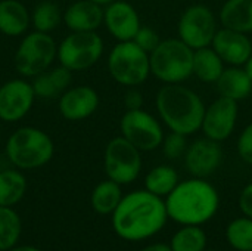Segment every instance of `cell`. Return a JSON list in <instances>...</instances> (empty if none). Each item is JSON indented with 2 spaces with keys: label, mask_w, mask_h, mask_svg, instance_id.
I'll return each instance as SVG.
<instances>
[{
  "label": "cell",
  "mask_w": 252,
  "mask_h": 251,
  "mask_svg": "<svg viewBox=\"0 0 252 251\" xmlns=\"http://www.w3.org/2000/svg\"><path fill=\"white\" fill-rule=\"evenodd\" d=\"M167 216V207L158 195L137 191L120 201L114 212V229L124 240L139 241L158 232Z\"/></svg>",
  "instance_id": "cell-1"
},
{
  "label": "cell",
  "mask_w": 252,
  "mask_h": 251,
  "mask_svg": "<svg viewBox=\"0 0 252 251\" xmlns=\"http://www.w3.org/2000/svg\"><path fill=\"white\" fill-rule=\"evenodd\" d=\"M217 89L221 96L241 101L245 99L252 90V80L247 71H242L239 68H229L221 72V75L217 80Z\"/></svg>",
  "instance_id": "cell-21"
},
{
  "label": "cell",
  "mask_w": 252,
  "mask_h": 251,
  "mask_svg": "<svg viewBox=\"0 0 252 251\" xmlns=\"http://www.w3.org/2000/svg\"><path fill=\"white\" fill-rule=\"evenodd\" d=\"M217 33L214 13L202 6H190L180 18L179 22V36L189 47L201 49L213 43V38Z\"/></svg>",
  "instance_id": "cell-11"
},
{
  "label": "cell",
  "mask_w": 252,
  "mask_h": 251,
  "mask_svg": "<svg viewBox=\"0 0 252 251\" xmlns=\"http://www.w3.org/2000/svg\"><path fill=\"white\" fill-rule=\"evenodd\" d=\"M62 22L71 33L96 31L103 22V9L90 0H77L65 9Z\"/></svg>",
  "instance_id": "cell-18"
},
{
  "label": "cell",
  "mask_w": 252,
  "mask_h": 251,
  "mask_svg": "<svg viewBox=\"0 0 252 251\" xmlns=\"http://www.w3.org/2000/svg\"><path fill=\"white\" fill-rule=\"evenodd\" d=\"M10 251H40L37 250V249H34V247H18V249H13V250Z\"/></svg>",
  "instance_id": "cell-39"
},
{
  "label": "cell",
  "mask_w": 252,
  "mask_h": 251,
  "mask_svg": "<svg viewBox=\"0 0 252 251\" xmlns=\"http://www.w3.org/2000/svg\"><path fill=\"white\" fill-rule=\"evenodd\" d=\"M207 244L205 234L196 228L195 225H189L188 228L179 231L173 241L171 250L173 251H204Z\"/></svg>",
  "instance_id": "cell-29"
},
{
  "label": "cell",
  "mask_w": 252,
  "mask_h": 251,
  "mask_svg": "<svg viewBox=\"0 0 252 251\" xmlns=\"http://www.w3.org/2000/svg\"><path fill=\"white\" fill-rule=\"evenodd\" d=\"M177 186V173L168 166H159L146 176V188L155 195H167Z\"/></svg>",
  "instance_id": "cell-27"
},
{
  "label": "cell",
  "mask_w": 252,
  "mask_h": 251,
  "mask_svg": "<svg viewBox=\"0 0 252 251\" xmlns=\"http://www.w3.org/2000/svg\"><path fill=\"white\" fill-rule=\"evenodd\" d=\"M27 180L18 170L0 172V206L12 207L19 203L25 194Z\"/></svg>",
  "instance_id": "cell-24"
},
{
  "label": "cell",
  "mask_w": 252,
  "mask_h": 251,
  "mask_svg": "<svg viewBox=\"0 0 252 251\" xmlns=\"http://www.w3.org/2000/svg\"><path fill=\"white\" fill-rule=\"evenodd\" d=\"M213 47L223 61L233 65L245 64L252 55V44L245 33L226 27L216 33Z\"/></svg>",
  "instance_id": "cell-16"
},
{
  "label": "cell",
  "mask_w": 252,
  "mask_h": 251,
  "mask_svg": "<svg viewBox=\"0 0 252 251\" xmlns=\"http://www.w3.org/2000/svg\"><path fill=\"white\" fill-rule=\"evenodd\" d=\"M220 21L226 28L251 33L252 0H229L220 12Z\"/></svg>",
  "instance_id": "cell-22"
},
{
  "label": "cell",
  "mask_w": 252,
  "mask_h": 251,
  "mask_svg": "<svg viewBox=\"0 0 252 251\" xmlns=\"http://www.w3.org/2000/svg\"><path fill=\"white\" fill-rule=\"evenodd\" d=\"M238 118V102L229 98H219L207 109L202 121V130L207 138L213 141L227 139L236 124Z\"/></svg>",
  "instance_id": "cell-13"
},
{
  "label": "cell",
  "mask_w": 252,
  "mask_h": 251,
  "mask_svg": "<svg viewBox=\"0 0 252 251\" xmlns=\"http://www.w3.org/2000/svg\"><path fill=\"white\" fill-rule=\"evenodd\" d=\"M157 107L164 123L176 133L192 135L202 127L205 107L201 98L177 83H170L157 95Z\"/></svg>",
  "instance_id": "cell-2"
},
{
  "label": "cell",
  "mask_w": 252,
  "mask_h": 251,
  "mask_svg": "<svg viewBox=\"0 0 252 251\" xmlns=\"http://www.w3.org/2000/svg\"><path fill=\"white\" fill-rule=\"evenodd\" d=\"M63 13L53 1H40L31 12V25L35 31L50 34L62 22Z\"/></svg>",
  "instance_id": "cell-26"
},
{
  "label": "cell",
  "mask_w": 252,
  "mask_h": 251,
  "mask_svg": "<svg viewBox=\"0 0 252 251\" xmlns=\"http://www.w3.org/2000/svg\"><path fill=\"white\" fill-rule=\"evenodd\" d=\"M35 93L32 84L22 78H12L0 86V120L16 123L32 108Z\"/></svg>",
  "instance_id": "cell-12"
},
{
  "label": "cell",
  "mask_w": 252,
  "mask_h": 251,
  "mask_svg": "<svg viewBox=\"0 0 252 251\" xmlns=\"http://www.w3.org/2000/svg\"><path fill=\"white\" fill-rule=\"evenodd\" d=\"M121 133L139 151H152L162 143L159 123L142 109H127L121 118Z\"/></svg>",
  "instance_id": "cell-10"
},
{
  "label": "cell",
  "mask_w": 252,
  "mask_h": 251,
  "mask_svg": "<svg viewBox=\"0 0 252 251\" xmlns=\"http://www.w3.org/2000/svg\"><path fill=\"white\" fill-rule=\"evenodd\" d=\"M103 22L118 41L133 40L140 28V19L134 7L126 1H114L103 10Z\"/></svg>",
  "instance_id": "cell-15"
},
{
  "label": "cell",
  "mask_w": 252,
  "mask_h": 251,
  "mask_svg": "<svg viewBox=\"0 0 252 251\" xmlns=\"http://www.w3.org/2000/svg\"><path fill=\"white\" fill-rule=\"evenodd\" d=\"M223 71V59L214 49L201 47L193 52V74L202 81H217Z\"/></svg>",
  "instance_id": "cell-23"
},
{
  "label": "cell",
  "mask_w": 252,
  "mask_h": 251,
  "mask_svg": "<svg viewBox=\"0 0 252 251\" xmlns=\"http://www.w3.org/2000/svg\"><path fill=\"white\" fill-rule=\"evenodd\" d=\"M229 243L239 251H252V219H236L227 229Z\"/></svg>",
  "instance_id": "cell-30"
},
{
  "label": "cell",
  "mask_w": 252,
  "mask_h": 251,
  "mask_svg": "<svg viewBox=\"0 0 252 251\" xmlns=\"http://www.w3.org/2000/svg\"><path fill=\"white\" fill-rule=\"evenodd\" d=\"M31 25V12L19 0H0V33L19 37Z\"/></svg>",
  "instance_id": "cell-20"
},
{
  "label": "cell",
  "mask_w": 252,
  "mask_h": 251,
  "mask_svg": "<svg viewBox=\"0 0 252 251\" xmlns=\"http://www.w3.org/2000/svg\"><path fill=\"white\" fill-rule=\"evenodd\" d=\"M72 80V71L63 65L50 67L46 71L35 75L31 81L35 98L40 99H59L61 95L69 89Z\"/></svg>",
  "instance_id": "cell-19"
},
{
  "label": "cell",
  "mask_w": 252,
  "mask_h": 251,
  "mask_svg": "<svg viewBox=\"0 0 252 251\" xmlns=\"http://www.w3.org/2000/svg\"><path fill=\"white\" fill-rule=\"evenodd\" d=\"M133 41L140 49H143L146 53H151L159 44V37H158V34L152 28H149V27H140L139 31H137V34L134 36Z\"/></svg>",
  "instance_id": "cell-32"
},
{
  "label": "cell",
  "mask_w": 252,
  "mask_h": 251,
  "mask_svg": "<svg viewBox=\"0 0 252 251\" xmlns=\"http://www.w3.org/2000/svg\"><path fill=\"white\" fill-rule=\"evenodd\" d=\"M99 107V95L90 86H74L65 90L58 99L59 114L68 121L89 118Z\"/></svg>",
  "instance_id": "cell-14"
},
{
  "label": "cell",
  "mask_w": 252,
  "mask_h": 251,
  "mask_svg": "<svg viewBox=\"0 0 252 251\" xmlns=\"http://www.w3.org/2000/svg\"><path fill=\"white\" fill-rule=\"evenodd\" d=\"M241 209L242 212L252 219V183H250L241 194V200H239Z\"/></svg>",
  "instance_id": "cell-34"
},
{
  "label": "cell",
  "mask_w": 252,
  "mask_h": 251,
  "mask_svg": "<svg viewBox=\"0 0 252 251\" xmlns=\"http://www.w3.org/2000/svg\"><path fill=\"white\" fill-rule=\"evenodd\" d=\"M245 71H247V74L250 75V78L252 80V55L251 58L247 61V68H245Z\"/></svg>",
  "instance_id": "cell-38"
},
{
  "label": "cell",
  "mask_w": 252,
  "mask_h": 251,
  "mask_svg": "<svg viewBox=\"0 0 252 251\" xmlns=\"http://www.w3.org/2000/svg\"><path fill=\"white\" fill-rule=\"evenodd\" d=\"M4 154L15 167L31 170L43 167L52 160L55 145L44 130L32 126H24L16 129L7 138Z\"/></svg>",
  "instance_id": "cell-4"
},
{
  "label": "cell",
  "mask_w": 252,
  "mask_h": 251,
  "mask_svg": "<svg viewBox=\"0 0 252 251\" xmlns=\"http://www.w3.org/2000/svg\"><path fill=\"white\" fill-rule=\"evenodd\" d=\"M186 149V136L182 133L173 132L165 141H164V154L170 160L179 158Z\"/></svg>",
  "instance_id": "cell-31"
},
{
  "label": "cell",
  "mask_w": 252,
  "mask_h": 251,
  "mask_svg": "<svg viewBox=\"0 0 252 251\" xmlns=\"http://www.w3.org/2000/svg\"><path fill=\"white\" fill-rule=\"evenodd\" d=\"M124 104L127 109H140L142 104H143V98L137 90H130L127 92L126 98H124Z\"/></svg>",
  "instance_id": "cell-35"
},
{
  "label": "cell",
  "mask_w": 252,
  "mask_h": 251,
  "mask_svg": "<svg viewBox=\"0 0 252 251\" xmlns=\"http://www.w3.org/2000/svg\"><path fill=\"white\" fill-rule=\"evenodd\" d=\"M165 203L168 216L183 225H199L214 216L219 207L217 191L201 179L177 185Z\"/></svg>",
  "instance_id": "cell-3"
},
{
  "label": "cell",
  "mask_w": 252,
  "mask_h": 251,
  "mask_svg": "<svg viewBox=\"0 0 252 251\" xmlns=\"http://www.w3.org/2000/svg\"><path fill=\"white\" fill-rule=\"evenodd\" d=\"M238 151L245 163L252 164V123L242 132L238 142Z\"/></svg>",
  "instance_id": "cell-33"
},
{
  "label": "cell",
  "mask_w": 252,
  "mask_h": 251,
  "mask_svg": "<svg viewBox=\"0 0 252 251\" xmlns=\"http://www.w3.org/2000/svg\"><path fill=\"white\" fill-rule=\"evenodd\" d=\"M90 1H93V3H96V4H99V6H108V4H111V3H114L115 0H90Z\"/></svg>",
  "instance_id": "cell-37"
},
{
  "label": "cell",
  "mask_w": 252,
  "mask_h": 251,
  "mask_svg": "<svg viewBox=\"0 0 252 251\" xmlns=\"http://www.w3.org/2000/svg\"><path fill=\"white\" fill-rule=\"evenodd\" d=\"M103 53V41L96 31L68 34L58 46V61L69 71L93 67Z\"/></svg>",
  "instance_id": "cell-8"
},
{
  "label": "cell",
  "mask_w": 252,
  "mask_h": 251,
  "mask_svg": "<svg viewBox=\"0 0 252 251\" xmlns=\"http://www.w3.org/2000/svg\"><path fill=\"white\" fill-rule=\"evenodd\" d=\"M58 58V44L47 33L32 31L22 37L19 41L13 64L21 77L34 78L40 72L52 67Z\"/></svg>",
  "instance_id": "cell-6"
},
{
  "label": "cell",
  "mask_w": 252,
  "mask_h": 251,
  "mask_svg": "<svg viewBox=\"0 0 252 251\" xmlns=\"http://www.w3.org/2000/svg\"><path fill=\"white\" fill-rule=\"evenodd\" d=\"M21 235V219L10 209L0 206V250L13 247Z\"/></svg>",
  "instance_id": "cell-28"
},
{
  "label": "cell",
  "mask_w": 252,
  "mask_h": 251,
  "mask_svg": "<svg viewBox=\"0 0 252 251\" xmlns=\"http://www.w3.org/2000/svg\"><path fill=\"white\" fill-rule=\"evenodd\" d=\"M142 167L139 149L124 136L114 138L105 148V172L108 178L120 185L133 182Z\"/></svg>",
  "instance_id": "cell-9"
},
{
  "label": "cell",
  "mask_w": 252,
  "mask_h": 251,
  "mask_svg": "<svg viewBox=\"0 0 252 251\" xmlns=\"http://www.w3.org/2000/svg\"><path fill=\"white\" fill-rule=\"evenodd\" d=\"M221 148L210 138L196 141L186 152V167L196 178L210 176L221 163Z\"/></svg>",
  "instance_id": "cell-17"
},
{
  "label": "cell",
  "mask_w": 252,
  "mask_h": 251,
  "mask_svg": "<svg viewBox=\"0 0 252 251\" xmlns=\"http://www.w3.org/2000/svg\"><path fill=\"white\" fill-rule=\"evenodd\" d=\"M108 70L120 84L130 87L142 84L151 72L149 53L140 49L133 40L120 41L109 53Z\"/></svg>",
  "instance_id": "cell-7"
},
{
  "label": "cell",
  "mask_w": 252,
  "mask_h": 251,
  "mask_svg": "<svg viewBox=\"0 0 252 251\" xmlns=\"http://www.w3.org/2000/svg\"><path fill=\"white\" fill-rule=\"evenodd\" d=\"M151 71L165 83H180L193 74V49L180 38L159 41L149 55Z\"/></svg>",
  "instance_id": "cell-5"
},
{
  "label": "cell",
  "mask_w": 252,
  "mask_h": 251,
  "mask_svg": "<svg viewBox=\"0 0 252 251\" xmlns=\"http://www.w3.org/2000/svg\"><path fill=\"white\" fill-rule=\"evenodd\" d=\"M121 200L123 197H121L120 183L111 179L100 182L92 194V206L100 215H108L115 212Z\"/></svg>",
  "instance_id": "cell-25"
},
{
  "label": "cell",
  "mask_w": 252,
  "mask_h": 251,
  "mask_svg": "<svg viewBox=\"0 0 252 251\" xmlns=\"http://www.w3.org/2000/svg\"><path fill=\"white\" fill-rule=\"evenodd\" d=\"M142 251H173L168 246L165 244H155V246H151V247H146Z\"/></svg>",
  "instance_id": "cell-36"
}]
</instances>
